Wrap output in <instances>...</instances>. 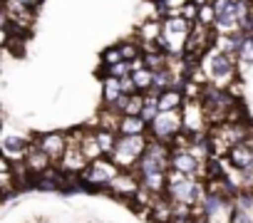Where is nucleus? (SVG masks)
Segmentation results:
<instances>
[{
	"instance_id": "dca6fc26",
	"label": "nucleus",
	"mask_w": 253,
	"mask_h": 223,
	"mask_svg": "<svg viewBox=\"0 0 253 223\" xmlns=\"http://www.w3.org/2000/svg\"><path fill=\"white\" fill-rule=\"evenodd\" d=\"M186 102L181 87H169L164 92H159V109L162 112H174V109H181Z\"/></svg>"
},
{
	"instance_id": "423d86ee",
	"label": "nucleus",
	"mask_w": 253,
	"mask_h": 223,
	"mask_svg": "<svg viewBox=\"0 0 253 223\" xmlns=\"http://www.w3.org/2000/svg\"><path fill=\"white\" fill-rule=\"evenodd\" d=\"M152 139L164 142V144H176L179 137L184 134V119H181V109L174 112H159V117L149 127Z\"/></svg>"
},
{
	"instance_id": "9d476101",
	"label": "nucleus",
	"mask_w": 253,
	"mask_h": 223,
	"mask_svg": "<svg viewBox=\"0 0 253 223\" xmlns=\"http://www.w3.org/2000/svg\"><path fill=\"white\" fill-rule=\"evenodd\" d=\"M87 164H89V161H87V156H84V151H82L80 144H70L67 151H65V156L60 159V169H62L65 174H70V176H77Z\"/></svg>"
},
{
	"instance_id": "aec40b11",
	"label": "nucleus",
	"mask_w": 253,
	"mask_h": 223,
	"mask_svg": "<svg viewBox=\"0 0 253 223\" xmlns=\"http://www.w3.org/2000/svg\"><path fill=\"white\" fill-rule=\"evenodd\" d=\"M82 151H84V156H87V161H94V159H102V156H107L104 151H102V147H99V142L94 139V132H89V134H84V139H82Z\"/></svg>"
},
{
	"instance_id": "6ab92c4d",
	"label": "nucleus",
	"mask_w": 253,
	"mask_h": 223,
	"mask_svg": "<svg viewBox=\"0 0 253 223\" xmlns=\"http://www.w3.org/2000/svg\"><path fill=\"white\" fill-rule=\"evenodd\" d=\"M94 139L99 142L102 151L109 156V154L114 151V147H117V139H119V134H117V132H112V129H104V127H99V129H94Z\"/></svg>"
},
{
	"instance_id": "1a4fd4ad",
	"label": "nucleus",
	"mask_w": 253,
	"mask_h": 223,
	"mask_svg": "<svg viewBox=\"0 0 253 223\" xmlns=\"http://www.w3.org/2000/svg\"><path fill=\"white\" fill-rule=\"evenodd\" d=\"M35 142L40 144V149H42L55 164H60V159L65 156V151H67V147H70V139H67V134H62V132L42 134V137H38Z\"/></svg>"
},
{
	"instance_id": "473e14b6",
	"label": "nucleus",
	"mask_w": 253,
	"mask_h": 223,
	"mask_svg": "<svg viewBox=\"0 0 253 223\" xmlns=\"http://www.w3.org/2000/svg\"><path fill=\"white\" fill-rule=\"evenodd\" d=\"M3 3H8V0H3Z\"/></svg>"
},
{
	"instance_id": "20e7f679",
	"label": "nucleus",
	"mask_w": 253,
	"mask_h": 223,
	"mask_svg": "<svg viewBox=\"0 0 253 223\" xmlns=\"http://www.w3.org/2000/svg\"><path fill=\"white\" fill-rule=\"evenodd\" d=\"M201 104L209 114V122L211 124H221L228 119L231 109L238 104L236 94L228 92V87H218V84H204V92H201Z\"/></svg>"
},
{
	"instance_id": "ddd939ff",
	"label": "nucleus",
	"mask_w": 253,
	"mask_h": 223,
	"mask_svg": "<svg viewBox=\"0 0 253 223\" xmlns=\"http://www.w3.org/2000/svg\"><path fill=\"white\" fill-rule=\"evenodd\" d=\"M162 33H164L162 18H147V20L139 25V42L144 45V50H147V47H157Z\"/></svg>"
},
{
	"instance_id": "4be33fe9",
	"label": "nucleus",
	"mask_w": 253,
	"mask_h": 223,
	"mask_svg": "<svg viewBox=\"0 0 253 223\" xmlns=\"http://www.w3.org/2000/svg\"><path fill=\"white\" fill-rule=\"evenodd\" d=\"M122 45V55H124V60H129V62H134V60H139L142 55H144V45L142 42H119Z\"/></svg>"
},
{
	"instance_id": "c756f323",
	"label": "nucleus",
	"mask_w": 253,
	"mask_h": 223,
	"mask_svg": "<svg viewBox=\"0 0 253 223\" xmlns=\"http://www.w3.org/2000/svg\"><path fill=\"white\" fill-rule=\"evenodd\" d=\"M20 3H23V5H28V8H33V10H35V8H40V3H42V0H20Z\"/></svg>"
},
{
	"instance_id": "7ed1b4c3",
	"label": "nucleus",
	"mask_w": 253,
	"mask_h": 223,
	"mask_svg": "<svg viewBox=\"0 0 253 223\" xmlns=\"http://www.w3.org/2000/svg\"><path fill=\"white\" fill-rule=\"evenodd\" d=\"M124 169H119L109 156H102V159H94V161H89L80 174H77V181H80V186H82V191H107L109 188V184L122 174Z\"/></svg>"
},
{
	"instance_id": "412c9836",
	"label": "nucleus",
	"mask_w": 253,
	"mask_h": 223,
	"mask_svg": "<svg viewBox=\"0 0 253 223\" xmlns=\"http://www.w3.org/2000/svg\"><path fill=\"white\" fill-rule=\"evenodd\" d=\"M102 70H104V77L124 79V77H129V74L134 72V65H132L129 60H122V62H117V65H107V67H102Z\"/></svg>"
},
{
	"instance_id": "a211bd4d",
	"label": "nucleus",
	"mask_w": 253,
	"mask_h": 223,
	"mask_svg": "<svg viewBox=\"0 0 253 223\" xmlns=\"http://www.w3.org/2000/svg\"><path fill=\"white\" fill-rule=\"evenodd\" d=\"M132 79H134V84H137V89H139L142 94L154 89V70H149V67L134 70V72H132Z\"/></svg>"
},
{
	"instance_id": "2f4dec72",
	"label": "nucleus",
	"mask_w": 253,
	"mask_h": 223,
	"mask_svg": "<svg viewBox=\"0 0 253 223\" xmlns=\"http://www.w3.org/2000/svg\"><path fill=\"white\" fill-rule=\"evenodd\" d=\"M191 223H206V221H191Z\"/></svg>"
},
{
	"instance_id": "b1692460",
	"label": "nucleus",
	"mask_w": 253,
	"mask_h": 223,
	"mask_svg": "<svg viewBox=\"0 0 253 223\" xmlns=\"http://www.w3.org/2000/svg\"><path fill=\"white\" fill-rule=\"evenodd\" d=\"M124 60V55H122V45H112V47H107L104 52H102V67H107V65H117V62H122Z\"/></svg>"
},
{
	"instance_id": "a878e982",
	"label": "nucleus",
	"mask_w": 253,
	"mask_h": 223,
	"mask_svg": "<svg viewBox=\"0 0 253 223\" xmlns=\"http://www.w3.org/2000/svg\"><path fill=\"white\" fill-rule=\"evenodd\" d=\"M179 13H181L189 23H196V20H199V5H196V3H186Z\"/></svg>"
},
{
	"instance_id": "f257e3e1",
	"label": "nucleus",
	"mask_w": 253,
	"mask_h": 223,
	"mask_svg": "<svg viewBox=\"0 0 253 223\" xmlns=\"http://www.w3.org/2000/svg\"><path fill=\"white\" fill-rule=\"evenodd\" d=\"M236 62H238L236 55H228V52H223L221 47L213 45V47L201 57V70L206 72V77H209L211 84L231 87V84L236 82Z\"/></svg>"
},
{
	"instance_id": "4468645a",
	"label": "nucleus",
	"mask_w": 253,
	"mask_h": 223,
	"mask_svg": "<svg viewBox=\"0 0 253 223\" xmlns=\"http://www.w3.org/2000/svg\"><path fill=\"white\" fill-rule=\"evenodd\" d=\"M33 139H25L20 134H8L3 137V156L13 159V161H23L25 154H28V147H30Z\"/></svg>"
},
{
	"instance_id": "f03ea898",
	"label": "nucleus",
	"mask_w": 253,
	"mask_h": 223,
	"mask_svg": "<svg viewBox=\"0 0 253 223\" xmlns=\"http://www.w3.org/2000/svg\"><path fill=\"white\" fill-rule=\"evenodd\" d=\"M209 193V186L204 179H196V176H186L176 169H169V184H167V196L171 201H179V203H189V206H196L204 201V196Z\"/></svg>"
},
{
	"instance_id": "c85d7f7f",
	"label": "nucleus",
	"mask_w": 253,
	"mask_h": 223,
	"mask_svg": "<svg viewBox=\"0 0 253 223\" xmlns=\"http://www.w3.org/2000/svg\"><path fill=\"white\" fill-rule=\"evenodd\" d=\"M164 3H167L171 10H181L186 3H191V0H164Z\"/></svg>"
},
{
	"instance_id": "5701e85b",
	"label": "nucleus",
	"mask_w": 253,
	"mask_h": 223,
	"mask_svg": "<svg viewBox=\"0 0 253 223\" xmlns=\"http://www.w3.org/2000/svg\"><path fill=\"white\" fill-rule=\"evenodd\" d=\"M238 62L241 65H251L253 62V37L246 33V37H243V42H241V47H238Z\"/></svg>"
},
{
	"instance_id": "cd10ccee",
	"label": "nucleus",
	"mask_w": 253,
	"mask_h": 223,
	"mask_svg": "<svg viewBox=\"0 0 253 223\" xmlns=\"http://www.w3.org/2000/svg\"><path fill=\"white\" fill-rule=\"evenodd\" d=\"M233 223H253V211L236 208V211H233Z\"/></svg>"
},
{
	"instance_id": "f8f14e48",
	"label": "nucleus",
	"mask_w": 253,
	"mask_h": 223,
	"mask_svg": "<svg viewBox=\"0 0 253 223\" xmlns=\"http://www.w3.org/2000/svg\"><path fill=\"white\" fill-rule=\"evenodd\" d=\"M23 161H25V166L30 169V174H35V176H38V174H42L47 166H52V164H55V161H52V159H50V156H47L42 149H40V144H38L35 139L30 142L28 154H25V159H23Z\"/></svg>"
},
{
	"instance_id": "f3484780",
	"label": "nucleus",
	"mask_w": 253,
	"mask_h": 223,
	"mask_svg": "<svg viewBox=\"0 0 253 223\" xmlns=\"http://www.w3.org/2000/svg\"><path fill=\"white\" fill-rule=\"evenodd\" d=\"M122 94H124L122 79H117V77H104V82H102V102H104V104H112V102L119 99Z\"/></svg>"
},
{
	"instance_id": "6e6552de",
	"label": "nucleus",
	"mask_w": 253,
	"mask_h": 223,
	"mask_svg": "<svg viewBox=\"0 0 253 223\" xmlns=\"http://www.w3.org/2000/svg\"><path fill=\"white\" fill-rule=\"evenodd\" d=\"M171 169L186 174V176H196V179H204V171H206V161L196 159L184 144H174L171 147Z\"/></svg>"
},
{
	"instance_id": "7c9ffc66",
	"label": "nucleus",
	"mask_w": 253,
	"mask_h": 223,
	"mask_svg": "<svg viewBox=\"0 0 253 223\" xmlns=\"http://www.w3.org/2000/svg\"><path fill=\"white\" fill-rule=\"evenodd\" d=\"M191 3H196V5L201 8V5H209V3H213V0H191Z\"/></svg>"
},
{
	"instance_id": "393cba45",
	"label": "nucleus",
	"mask_w": 253,
	"mask_h": 223,
	"mask_svg": "<svg viewBox=\"0 0 253 223\" xmlns=\"http://www.w3.org/2000/svg\"><path fill=\"white\" fill-rule=\"evenodd\" d=\"M196 23L209 25V28H213V25H216V8H213V3H209V5H201V8H199V20H196Z\"/></svg>"
},
{
	"instance_id": "bb28decb",
	"label": "nucleus",
	"mask_w": 253,
	"mask_h": 223,
	"mask_svg": "<svg viewBox=\"0 0 253 223\" xmlns=\"http://www.w3.org/2000/svg\"><path fill=\"white\" fill-rule=\"evenodd\" d=\"M243 188L253 191V166H248V169L241 171V191H243Z\"/></svg>"
},
{
	"instance_id": "39448f33",
	"label": "nucleus",
	"mask_w": 253,
	"mask_h": 223,
	"mask_svg": "<svg viewBox=\"0 0 253 223\" xmlns=\"http://www.w3.org/2000/svg\"><path fill=\"white\" fill-rule=\"evenodd\" d=\"M149 142H152V137H147V134H124L117 139V147L109 154V159L124 171H134V166L139 164Z\"/></svg>"
},
{
	"instance_id": "0eeeda50",
	"label": "nucleus",
	"mask_w": 253,
	"mask_h": 223,
	"mask_svg": "<svg viewBox=\"0 0 253 223\" xmlns=\"http://www.w3.org/2000/svg\"><path fill=\"white\" fill-rule=\"evenodd\" d=\"M181 119H184V134L191 137V134H204L209 132L211 122H209V114L201 104V99H186L184 107H181Z\"/></svg>"
},
{
	"instance_id": "9b49d317",
	"label": "nucleus",
	"mask_w": 253,
	"mask_h": 223,
	"mask_svg": "<svg viewBox=\"0 0 253 223\" xmlns=\"http://www.w3.org/2000/svg\"><path fill=\"white\" fill-rule=\"evenodd\" d=\"M226 164L233 169H241V171L253 166V142H241V144L231 147L226 151Z\"/></svg>"
},
{
	"instance_id": "2eb2a0df",
	"label": "nucleus",
	"mask_w": 253,
	"mask_h": 223,
	"mask_svg": "<svg viewBox=\"0 0 253 223\" xmlns=\"http://www.w3.org/2000/svg\"><path fill=\"white\" fill-rule=\"evenodd\" d=\"M147 132H149V124L139 114H122L119 129H117L119 137H124V134H147Z\"/></svg>"
}]
</instances>
